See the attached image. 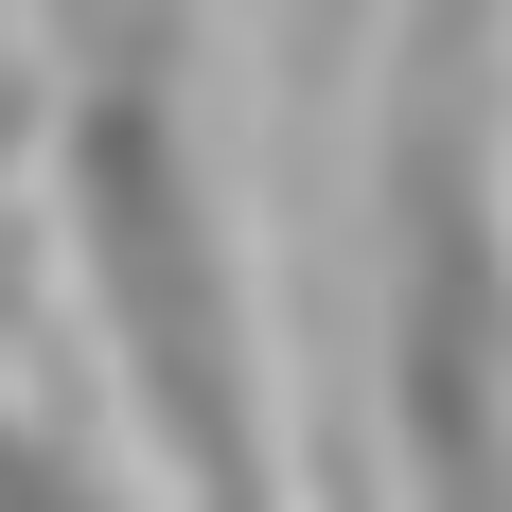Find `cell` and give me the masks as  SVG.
<instances>
[{
    "instance_id": "obj_1",
    "label": "cell",
    "mask_w": 512,
    "mask_h": 512,
    "mask_svg": "<svg viewBox=\"0 0 512 512\" xmlns=\"http://www.w3.org/2000/svg\"><path fill=\"white\" fill-rule=\"evenodd\" d=\"M53 265H71V318L159 460V512H301L265 283L230 230V177L195 142L177 0H53Z\"/></svg>"
},
{
    "instance_id": "obj_2",
    "label": "cell",
    "mask_w": 512,
    "mask_h": 512,
    "mask_svg": "<svg viewBox=\"0 0 512 512\" xmlns=\"http://www.w3.org/2000/svg\"><path fill=\"white\" fill-rule=\"evenodd\" d=\"M371 389L407 512H512V0H407L371 89Z\"/></svg>"
},
{
    "instance_id": "obj_3",
    "label": "cell",
    "mask_w": 512,
    "mask_h": 512,
    "mask_svg": "<svg viewBox=\"0 0 512 512\" xmlns=\"http://www.w3.org/2000/svg\"><path fill=\"white\" fill-rule=\"evenodd\" d=\"M0 512H142V495H124V460L71 442L36 389H0Z\"/></svg>"
},
{
    "instance_id": "obj_4",
    "label": "cell",
    "mask_w": 512,
    "mask_h": 512,
    "mask_svg": "<svg viewBox=\"0 0 512 512\" xmlns=\"http://www.w3.org/2000/svg\"><path fill=\"white\" fill-rule=\"evenodd\" d=\"M36 18H53V0H36Z\"/></svg>"
}]
</instances>
